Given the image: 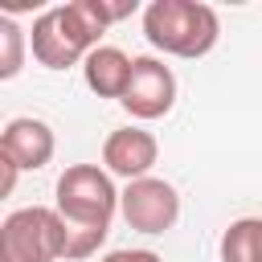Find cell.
I'll list each match as a JSON object with an SVG mask.
<instances>
[{
    "label": "cell",
    "mask_w": 262,
    "mask_h": 262,
    "mask_svg": "<svg viewBox=\"0 0 262 262\" xmlns=\"http://www.w3.org/2000/svg\"><path fill=\"white\" fill-rule=\"evenodd\" d=\"M57 213L66 221V262H82L98 254L111 233V217L119 213V188L98 164H70L57 176Z\"/></svg>",
    "instance_id": "1"
},
{
    "label": "cell",
    "mask_w": 262,
    "mask_h": 262,
    "mask_svg": "<svg viewBox=\"0 0 262 262\" xmlns=\"http://www.w3.org/2000/svg\"><path fill=\"white\" fill-rule=\"evenodd\" d=\"M111 29L102 0H70L45 8L29 29V49L45 70H70L98 49V37Z\"/></svg>",
    "instance_id": "2"
},
{
    "label": "cell",
    "mask_w": 262,
    "mask_h": 262,
    "mask_svg": "<svg viewBox=\"0 0 262 262\" xmlns=\"http://www.w3.org/2000/svg\"><path fill=\"white\" fill-rule=\"evenodd\" d=\"M143 37L160 53L196 61L217 45L221 20L201 0H151L143 8Z\"/></svg>",
    "instance_id": "3"
},
{
    "label": "cell",
    "mask_w": 262,
    "mask_h": 262,
    "mask_svg": "<svg viewBox=\"0 0 262 262\" xmlns=\"http://www.w3.org/2000/svg\"><path fill=\"white\" fill-rule=\"evenodd\" d=\"M66 221L49 205L16 209L0 221V262H61Z\"/></svg>",
    "instance_id": "4"
},
{
    "label": "cell",
    "mask_w": 262,
    "mask_h": 262,
    "mask_svg": "<svg viewBox=\"0 0 262 262\" xmlns=\"http://www.w3.org/2000/svg\"><path fill=\"white\" fill-rule=\"evenodd\" d=\"M119 213L135 233H168L180 217V192L176 184H168L164 176H143L131 180L119 196Z\"/></svg>",
    "instance_id": "5"
},
{
    "label": "cell",
    "mask_w": 262,
    "mask_h": 262,
    "mask_svg": "<svg viewBox=\"0 0 262 262\" xmlns=\"http://www.w3.org/2000/svg\"><path fill=\"white\" fill-rule=\"evenodd\" d=\"M119 102L131 119H164L176 106V74L160 57H135L127 94Z\"/></svg>",
    "instance_id": "6"
},
{
    "label": "cell",
    "mask_w": 262,
    "mask_h": 262,
    "mask_svg": "<svg viewBox=\"0 0 262 262\" xmlns=\"http://www.w3.org/2000/svg\"><path fill=\"white\" fill-rule=\"evenodd\" d=\"M156 160H160V143H156V135L143 131V127H119V131H111L106 143H102V164H106V172H111V176H123L127 184L151 176Z\"/></svg>",
    "instance_id": "7"
},
{
    "label": "cell",
    "mask_w": 262,
    "mask_h": 262,
    "mask_svg": "<svg viewBox=\"0 0 262 262\" xmlns=\"http://www.w3.org/2000/svg\"><path fill=\"white\" fill-rule=\"evenodd\" d=\"M57 151V139H53V127L45 119H33V115H20V119H8V127L0 131V156H8L20 172H37L53 160Z\"/></svg>",
    "instance_id": "8"
},
{
    "label": "cell",
    "mask_w": 262,
    "mask_h": 262,
    "mask_svg": "<svg viewBox=\"0 0 262 262\" xmlns=\"http://www.w3.org/2000/svg\"><path fill=\"white\" fill-rule=\"evenodd\" d=\"M131 66H135V57H127L119 45H98L82 61V78L98 98H123L127 82H131Z\"/></svg>",
    "instance_id": "9"
},
{
    "label": "cell",
    "mask_w": 262,
    "mask_h": 262,
    "mask_svg": "<svg viewBox=\"0 0 262 262\" xmlns=\"http://www.w3.org/2000/svg\"><path fill=\"white\" fill-rule=\"evenodd\" d=\"M221 262H262V217H237L217 242Z\"/></svg>",
    "instance_id": "10"
},
{
    "label": "cell",
    "mask_w": 262,
    "mask_h": 262,
    "mask_svg": "<svg viewBox=\"0 0 262 262\" xmlns=\"http://www.w3.org/2000/svg\"><path fill=\"white\" fill-rule=\"evenodd\" d=\"M25 45H29V33L12 20V16H0V78H16L20 66H25Z\"/></svg>",
    "instance_id": "11"
},
{
    "label": "cell",
    "mask_w": 262,
    "mask_h": 262,
    "mask_svg": "<svg viewBox=\"0 0 262 262\" xmlns=\"http://www.w3.org/2000/svg\"><path fill=\"white\" fill-rule=\"evenodd\" d=\"M98 262H164L156 250H111V254H102Z\"/></svg>",
    "instance_id": "12"
},
{
    "label": "cell",
    "mask_w": 262,
    "mask_h": 262,
    "mask_svg": "<svg viewBox=\"0 0 262 262\" xmlns=\"http://www.w3.org/2000/svg\"><path fill=\"white\" fill-rule=\"evenodd\" d=\"M16 176H20V168H16L8 156H0V192H4V196L16 188Z\"/></svg>",
    "instance_id": "13"
}]
</instances>
